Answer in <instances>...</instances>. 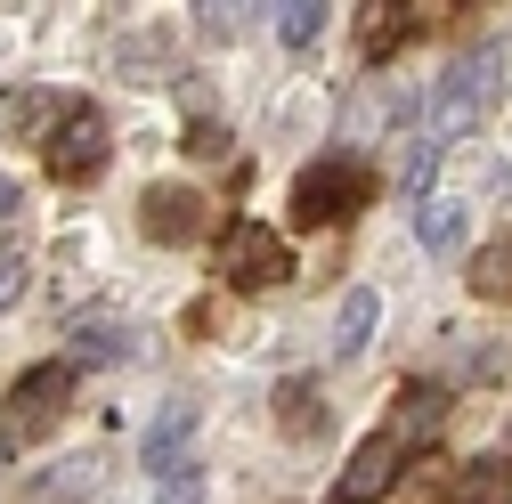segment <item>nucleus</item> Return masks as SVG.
Here are the masks:
<instances>
[{
  "label": "nucleus",
  "mask_w": 512,
  "mask_h": 504,
  "mask_svg": "<svg viewBox=\"0 0 512 504\" xmlns=\"http://www.w3.org/2000/svg\"><path fill=\"white\" fill-rule=\"evenodd\" d=\"M374 318H382V301L358 285V293H342V309H334V350L342 358H358L366 342H374Z\"/></svg>",
  "instance_id": "nucleus-11"
},
{
  "label": "nucleus",
  "mask_w": 512,
  "mask_h": 504,
  "mask_svg": "<svg viewBox=\"0 0 512 504\" xmlns=\"http://www.w3.org/2000/svg\"><path fill=\"white\" fill-rule=\"evenodd\" d=\"M464 212H472L464 196H423V204H415V236H423L431 252H456V244H464Z\"/></svg>",
  "instance_id": "nucleus-10"
},
{
  "label": "nucleus",
  "mask_w": 512,
  "mask_h": 504,
  "mask_svg": "<svg viewBox=\"0 0 512 504\" xmlns=\"http://www.w3.org/2000/svg\"><path fill=\"white\" fill-rule=\"evenodd\" d=\"M431 171H439V147H431V139H415V147H407V163H399V187H407L415 204H423V187H431Z\"/></svg>",
  "instance_id": "nucleus-17"
},
{
  "label": "nucleus",
  "mask_w": 512,
  "mask_h": 504,
  "mask_svg": "<svg viewBox=\"0 0 512 504\" xmlns=\"http://www.w3.org/2000/svg\"><path fill=\"white\" fill-rule=\"evenodd\" d=\"M456 504H512V464L504 456H480L456 472Z\"/></svg>",
  "instance_id": "nucleus-12"
},
{
  "label": "nucleus",
  "mask_w": 512,
  "mask_h": 504,
  "mask_svg": "<svg viewBox=\"0 0 512 504\" xmlns=\"http://www.w3.org/2000/svg\"><path fill=\"white\" fill-rule=\"evenodd\" d=\"M204 220H212V204L196 196V187H179V179H163V187H147V196H139V228H147V244H196Z\"/></svg>",
  "instance_id": "nucleus-6"
},
{
  "label": "nucleus",
  "mask_w": 512,
  "mask_h": 504,
  "mask_svg": "<svg viewBox=\"0 0 512 504\" xmlns=\"http://www.w3.org/2000/svg\"><path fill=\"white\" fill-rule=\"evenodd\" d=\"M366 163H342V155H326V163H309L301 179H293V196H285V212L301 220V228H334V220H350L358 204H366Z\"/></svg>",
  "instance_id": "nucleus-1"
},
{
  "label": "nucleus",
  "mask_w": 512,
  "mask_h": 504,
  "mask_svg": "<svg viewBox=\"0 0 512 504\" xmlns=\"http://www.w3.org/2000/svg\"><path fill=\"white\" fill-rule=\"evenodd\" d=\"M106 163H114L106 114H98V106H66V114H57V131H49V171L66 179V187H82V179H98Z\"/></svg>",
  "instance_id": "nucleus-4"
},
{
  "label": "nucleus",
  "mask_w": 512,
  "mask_h": 504,
  "mask_svg": "<svg viewBox=\"0 0 512 504\" xmlns=\"http://www.w3.org/2000/svg\"><path fill=\"white\" fill-rule=\"evenodd\" d=\"M220 277H228L236 293H269V285L293 277V252L277 244L269 220H236V228L220 236Z\"/></svg>",
  "instance_id": "nucleus-2"
},
{
  "label": "nucleus",
  "mask_w": 512,
  "mask_h": 504,
  "mask_svg": "<svg viewBox=\"0 0 512 504\" xmlns=\"http://www.w3.org/2000/svg\"><path fill=\"white\" fill-rule=\"evenodd\" d=\"M187 155H196V163H220V155H228V131H220V122H187Z\"/></svg>",
  "instance_id": "nucleus-20"
},
{
  "label": "nucleus",
  "mask_w": 512,
  "mask_h": 504,
  "mask_svg": "<svg viewBox=\"0 0 512 504\" xmlns=\"http://www.w3.org/2000/svg\"><path fill=\"white\" fill-rule=\"evenodd\" d=\"M155 504H204V472H196V464H179V472L163 480V496H155Z\"/></svg>",
  "instance_id": "nucleus-22"
},
{
  "label": "nucleus",
  "mask_w": 512,
  "mask_h": 504,
  "mask_svg": "<svg viewBox=\"0 0 512 504\" xmlns=\"http://www.w3.org/2000/svg\"><path fill=\"white\" fill-rule=\"evenodd\" d=\"M399 456L407 448H399L391 431H366L358 448H350V464H342V496L334 504H382V496L399 488Z\"/></svg>",
  "instance_id": "nucleus-7"
},
{
  "label": "nucleus",
  "mask_w": 512,
  "mask_h": 504,
  "mask_svg": "<svg viewBox=\"0 0 512 504\" xmlns=\"http://www.w3.org/2000/svg\"><path fill=\"white\" fill-rule=\"evenodd\" d=\"M0 456H17V431H9V423H0Z\"/></svg>",
  "instance_id": "nucleus-24"
},
{
  "label": "nucleus",
  "mask_w": 512,
  "mask_h": 504,
  "mask_svg": "<svg viewBox=\"0 0 512 504\" xmlns=\"http://www.w3.org/2000/svg\"><path fill=\"white\" fill-rule=\"evenodd\" d=\"M496 74H504V49H472V57H456V66H447V82L431 90V114H439V131H447V139L472 131V114L488 106Z\"/></svg>",
  "instance_id": "nucleus-5"
},
{
  "label": "nucleus",
  "mask_w": 512,
  "mask_h": 504,
  "mask_svg": "<svg viewBox=\"0 0 512 504\" xmlns=\"http://www.w3.org/2000/svg\"><path fill=\"white\" fill-rule=\"evenodd\" d=\"M25 285H33V269H25V252H0V318L25 301Z\"/></svg>",
  "instance_id": "nucleus-19"
},
{
  "label": "nucleus",
  "mask_w": 512,
  "mask_h": 504,
  "mask_svg": "<svg viewBox=\"0 0 512 504\" xmlns=\"http://www.w3.org/2000/svg\"><path fill=\"white\" fill-rule=\"evenodd\" d=\"M326 17H334L326 0H293V9H277V41L285 49H309L317 33H326Z\"/></svg>",
  "instance_id": "nucleus-15"
},
{
  "label": "nucleus",
  "mask_w": 512,
  "mask_h": 504,
  "mask_svg": "<svg viewBox=\"0 0 512 504\" xmlns=\"http://www.w3.org/2000/svg\"><path fill=\"white\" fill-rule=\"evenodd\" d=\"M139 342H131V326H82L74 334V374L82 366H114V358H131Z\"/></svg>",
  "instance_id": "nucleus-14"
},
{
  "label": "nucleus",
  "mask_w": 512,
  "mask_h": 504,
  "mask_svg": "<svg viewBox=\"0 0 512 504\" xmlns=\"http://www.w3.org/2000/svg\"><path fill=\"white\" fill-rule=\"evenodd\" d=\"M17 212H25V187H17L9 171H0V220H17Z\"/></svg>",
  "instance_id": "nucleus-23"
},
{
  "label": "nucleus",
  "mask_w": 512,
  "mask_h": 504,
  "mask_svg": "<svg viewBox=\"0 0 512 504\" xmlns=\"http://www.w3.org/2000/svg\"><path fill=\"white\" fill-rule=\"evenodd\" d=\"M439 423H447V391L439 383H399V431H391L399 448H407V439H431Z\"/></svg>",
  "instance_id": "nucleus-9"
},
{
  "label": "nucleus",
  "mask_w": 512,
  "mask_h": 504,
  "mask_svg": "<svg viewBox=\"0 0 512 504\" xmlns=\"http://www.w3.org/2000/svg\"><path fill=\"white\" fill-rule=\"evenodd\" d=\"M277 407H285V431H293V439H309V431H317V391H285Z\"/></svg>",
  "instance_id": "nucleus-21"
},
{
  "label": "nucleus",
  "mask_w": 512,
  "mask_h": 504,
  "mask_svg": "<svg viewBox=\"0 0 512 504\" xmlns=\"http://www.w3.org/2000/svg\"><path fill=\"white\" fill-rule=\"evenodd\" d=\"M187 448H196V399H171V407H155V423H147V439H139V464H147V480H171V472L187 464Z\"/></svg>",
  "instance_id": "nucleus-8"
},
{
  "label": "nucleus",
  "mask_w": 512,
  "mask_h": 504,
  "mask_svg": "<svg viewBox=\"0 0 512 504\" xmlns=\"http://www.w3.org/2000/svg\"><path fill=\"white\" fill-rule=\"evenodd\" d=\"M472 293H480V301H512V236L472 252Z\"/></svg>",
  "instance_id": "nucleus-13"
},
{
  "label": "nucleus",
  "mask_w": 512,
  "mask_h": 504,
  "mask_svg": "<svg viewBox=\"0 0 512 504\" xmlns=\"http://www.w3.org/2000/svg\"><path fill=\"white\" fill-rule=\"evenodd\" d=\"M90 480H98V472H90V464H82V456H66V464H57V472H49V480H33V488H25V496H33V504H66V496H82V488H90Z\"/></svg>",
  "instance_id": "nucleus-16"
},
{
  "label": "nucleus",
  "mask_w": 512,
  "mask_h": 504,
  "mask_svg": "<svg viewBox=\"0 0 512 504\" xmlns=\"http://www.w3.org/2000/svg\"><path fill=\"white\" fill-rule=\"evenodd\" d=\"M66 407H74V358H41L33 374H17V391H9V407H0V423H9L17 448H25V439H41Z\"/></svg>",
  "instance_id": "nucleus-3"
},
{
  "label": "nucleus",
  "mask_w": 512,
  "mask_h": 504,
  "mask_svg": "<svg viewBox=\"0 0 512 504\" xmlns=\"http://www.w3.org/2000/svg\"><path fill=\"white\" fill-rule=\"evenodd\" d=\"M374 25H366V57H391L399 49V33H407V9H366Z\"/></svg>",
  "instance_id": "nucleus-18"
}]
</instances>
